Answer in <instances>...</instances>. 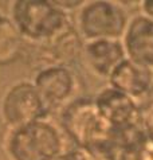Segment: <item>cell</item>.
<instances>
[{"mask_svg":"<svg viewBox=\"0 0 153 160\" xmlns=\"http://www.w3.org/2000/svg\"><path fill=\"white\" fill-rule=\"evenodd\" d=\"M61 129L76 148L105 153L116 131L101 116L94 98L76 97L59 112Z\"/></svg>","mask_w":153,"mask_h":160,"instance_id":"obj_1","label":"cell"},{"mask_svg":"<svg viewBox=\"0 0 153 160\" xmlns=\"http://www.w3.org/2000/svg\"><path fill=\"white\" fill-rule=\"evenodd\" d=\"M141 8L144 15H146L148 18L153 19V0H145L141 3Z\"/></svg>","mask_w":153,"mask_h":160,"instance_id":"obj_14","label":"cell"},{"mask_svg":"<svg viewBox=\"0 0 153 160\" xmlns=\"http://www.w3.org/2000/svg\"><path fill=\"white\" fill-rule=\"evenodd\" d=\"M128 16L118 3L97 0L81 7L78 31L85 41L116 39L120 41L128 26Z\"/></svg>","mask_w":153,"mask_h":160,"instance_id":"obj_5","label":"cell"},{"mask_svg":"<svg viewBox=\"0 0 153 160\" xmlns=\"http://www.w3.org/2000/svg\"><path fill=\"white\" fill-rule=\"evenodd\" d=\"M4 148L10 160H54L63 152V140L57 125L38 120L10 129Z\"/></svg>","mask_w":153,"mask_h":160,"instance_id":"obj_2","label":"cell"},{"mask_svg":"<svg viewBox=\"0 0 153 160\" xmlns=\"http://www.w3.org/2000/svg\"><path fill=\"white\" fill-rule=\"evenodd\" d=\"M10 19L28 43L42 42L71 23L69 14L48 0H16Z\"/></svg>","mask_w":153,"mask_h":160,"instance_id":"obj_3","label":"cell"},{"mask_svg":"<svg viewBox=\"0 0 153 160\" xmlns=\"http://www.w3.org/2000/svg\"><path fill=\"white\" fill-rule=\"evenodd\" d=\"M101 116L114 131H122L140 125L138 102L116 89L107 86L94 97Z\"/></svg>","mask_w":153,"mask_h":160,"instance_id":"obj_8","label":"cell"},{"mask_svg":"<svg viewBox=\"0 0 153 160\" xmlns=\"http://www.w3.org/2000/svg\"><path fill=\"white\" fill-rule=\"evenodd\" d=\"M109 86L140 102L153 88V70L125 58L107 78Z\"/></svg>","mask_w":153,"mask_h":160,"instance_id":"obj_11","label":"cell"},{"mask_svg":"<svg viewBox=\"0 0 153 160\" xmlns=\"http://www.w3.org/2000/svg\"><path fill=\"white\" fill-rule=\"evenodd\" d=\"M138 108H140V122L142 129L153 139V88L138 102Z\"/></svg>","mask_w":153,"mask_h":160,"instance_id":"obj_13","label":"cell"},{"mask_svg":"<svg viewBox=\"0 0 153 160\" xmlns=\"http://www.w3.org/2000/svg\"><path fill=\"white\" fill-rule=\"evenodd\" d=\"M31 82L48 113L55 109H62L69 104L76 90V77L74 72L70 68L62 66L37 70Z\"/></svg>","mask_w":153,"mask_h":160,"instance_id":"obj_7","label":"cell"},{"mask_svg":"<svg viewBox=\"0 0 153 160\" xmlns=\"http://www.w3.org/2000/svg\"><path fill=\"white\" fill-rule=\"evenodd\" d=\"M81 58L94 75L109 78L111 72L126 58V55L121 41L96 39L83 42Z\"/></svg>","mask_w":153,"mask_h":160,"instance_id":"obj_10","label":"cell"},{"mask_svg":"<svg viewBox=\"0 0 153 160\" xmlns=\"http://www.w3.org/2000/svg\"><path fill=\"white\" fill-rule=\"evenodd\" d=\"M0 114L3 121L12 129L38 120H44L48 110L32 82L20 81L8 88L3 96Z\"/></svg>","mask_w":153,"mask_h":160,"instance_id":"obj_6","label":"cell"},{"mask_svg":"<svg viewBox=\"0 0 153 160\" xmlns=\"http://www.w3.org/2000/svg\"><path fill=\"white\" fill-rule=\"evenodd\" d=\"M28 42L22 37L8 16L0 12V66H7L23 58Z\"/></svg>","mask_w":153,"mask_h":160,"instance_id":"obj_12","label":"cell"},{"mask_svg":"<svg viewBox=\"0 0 153 160\" xmlns=\"http://www.w3.org/2000/svg\"><path fill=\"white\" fill-rule=\"evenodd\" d=\"M83 38L73 23L42 42L28 43L24 58L37 70L44 68H70L81 58Z\"/></svg>","mask_w":153,"mask_h":160,"instance_id":"obj_4","label":"cell"},{"mask_svg":"<svg viewBox=\"0 0 153 160\" xmlns=\"http://www.w3.org/2000/svg\"><path fill=\"white\" fill-rule=\"evenodd\" d=\"M122 46L128 59L153 70V19L144 14L133 16L122 35Z\"/></svg>","mask_w":153,"mask_h":160,"instance_id":"obj_9","label":"cell"}]
</instances>
